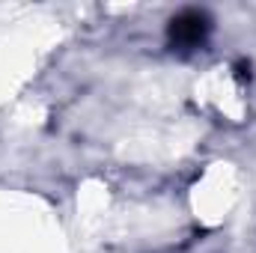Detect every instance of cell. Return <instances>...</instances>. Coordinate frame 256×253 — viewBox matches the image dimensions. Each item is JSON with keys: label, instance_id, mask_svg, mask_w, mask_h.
Returning <instances> with one entry per match:
<instances>
[{"label": "cell", "instance_id": "6da1fadb", "mask_svg": "<svg viewBox=\"0 0 256 253\" xmlns=\"http://www.w3.org/2000/svg\"><path fill=\"white\" fill-rule=\"evenodd\" d=\"M206 33V21L200 12H185L182 18L173 21V39L182 42V45H196Z\"/></svg>", "mask_w": 256, "mask_h": 253}]
</instances>
